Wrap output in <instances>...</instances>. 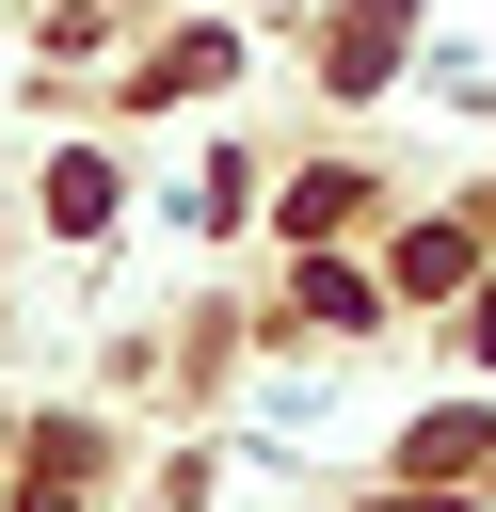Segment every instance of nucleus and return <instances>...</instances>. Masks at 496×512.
I'll return each mask as SVG.
<instances>
[{
	"label": "nucleus",
	"mask_w": 496,
	"mask_h": 512,
	"mask_svg": "<svg viewBox=\"0 0 496 512\" xmlns=\"http://www.w3.org/2000/svg\"><path fill=\"white\" fill-rule=\"evenodd\" d=\"M400 32H416V0H352V16L320 32V64H336V80H384V64H400Z\"/></svg>",
	"instance_id": "nucleus-1"
},
{
	"label": "nucleus",
	"mask_w": 496,
	"mask_h": 512,
	"mask_svg": "<svg viewBox=\"0 0 496 512\" xmlns=\"http://www.w3.org/2000/svg\"><path fill=\"white\" fill-rule=\"evenodd\" d=\"M192 80H224V32H176V48L144 64V96H192Z\"/></svg>",
	"instance_id": "nucleus-3"
},
{
	"label": "nucleus",
	"mask_w": 496,
	"mask_h": 512,
	"mask_svg": "<svg viewBox=\"0 0 496 512\" xmlns=\"http://www.w3.org/2000/svg\"><path fill=\"white\" fill-rule=\"evenodd\" d=\"M48 224H112V160H64L48 176Z\"/></svg>",
	"instance_id": "nucleus-4"
},
{
	"label": "nucleus",
	"mask_w": 496,
	"mask_h": 512,
	"mask_svg": "<svg viewBox=\"0 0 496 512\" xmlns=\"http://www.w3.org/2000/svg\"><path fill=\"white\" fill-rule=\"evenodd\" d=\"M464 256H480V224H416L400 240V288H464Z\"/></svg>",
	"instance_id": "nucleus-2"
}]
</instances>
